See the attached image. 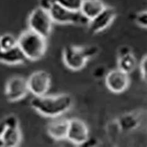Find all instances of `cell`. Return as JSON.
I'll return each mask as SVG.
<instances>
[{
	"mask_svg": "<svg viewBox=\"0 0 147 147\" xmlns=\"http://www.w3.org/2000/svg\"><path fill=\"white\" fill-rule=\"evenodd\" d=\"M73 100L68 94L35 96L30 100V106L41 115L48 117L62 115L71 109Z\"/></svg>",
	"mask_w": 147,
	"mask_h": 147,
	"instance_id": "cell-1",
	"label": "cell"
},
{
	"mask_svg": "<svg viewBox=\"0 0 147 147\" xmlns=\"http://www.w3.org/2000/svg\"><path fill=\"white\" fill-rule=\"evenodd\" d=\"M46 39L43 36L28 29L19 36L18 38V46L27 59L37 61L44 56L47 50Z\"/></svg>",
	"mask_w": 147,
	"mask_h": 147,
	"instance_id": "cell-2",
	"label": "cell"
},
{
	"mask_svg": "<svg viewBox=\"0 0 147 147\" xmlns=\"http://www.w3.org/2000/svg\"><path fill=\"white\" fill-rule=\"evenodd\" d=\"M53 21L48 11L40 7L34 9L28 19L29 29L47 38L52 32Z\"/></svg>",
	"mask_w": 147,
	"mask_h": 147,
	"instance_id": "cell-3",
	"label": "cell"
},
{
	"mask_svg": "<svg viewBox=\"0 0 147 147\" xmlns=\"http://www.w3.org/2000/svg\"><path fill=\"white\" fill-rule=\"evenodd\" d=\"M53 22L60 24H75L86 26L90 20L80 12L66 9L56 3L49 10Z\"/></svg>",
	"mask_w": 147,
	"mask_h": 147,
	"instance_id": "cell-4",
	"label": "cell"
},
{
	"mask_svg": "<svg viewBox=\"0 0 147 147\" xmlns=\"http://www.w3.org/2000/svg\"><path fill=\"white\" fill-rule=\"evenodd\" d=\"M63 60L66 67L73 71L83 69L89 60L83 47L69 45L63 51Z\"/></svg>",
	"mask_w": 147,
	"mask_h": 147,
	"instance_id": "cell-5",
	"label": "cell"
},
{
	"mask_svg": "<svg viewBox=\"0 0 147 147\" xmlns=\"http://www.w3.org/2000/svg\"><path fill=\"white\" fill-rule=\"evenodd\" d=\"M29 92L28 80L22 76H14L6 84L5 96L10 102H16L24 99Z\"/></svg>",
	"mask_w": 147,
	"mask_h": 147,
	"instance_id": "cell-6",
	"label": "cell"
},
{
	"mask_svg": "<svg viewBox=\"0 0 147 147\" xmlns=\"http://www.w3.org/2000/svg\"><path fill=\"white\" fill-rule=\"evenodd\" d=\"M28 83L30 92L35 96H44L50 88L51 76L46 71H37L29 76Z\"/></svg>",
	"mask_w": 147,
	"mask_h": 147,
	"instance_id": "cell-7",
	"label": "cell"
},
{
	"mask_svg": "<svg viewBox=\"0 0 147 147\" xmlns=\"http://www.w3.org/2000/svg\"><path fill=\"white\" fill-rule=\"evenodd\" d=\"M105 83L108 90L114 93H122L129 88L130 78L127 73L117 68L107 73Z\"/></svg>",
	"mask_w": 147,
	"mask_h": 147,
	"instance_id": "cell-8",
	"label": "cell"
},
{
	"mask_svg": "<svg viewBox=\"0 0 147 147\" xmlns=\"http://www.w3.org/2000/svg\"><path fill=\"white\" fill-rule=\"evenodd\" d=\"M88 138V127L84 122L76 118L69 119L67 139L73 144L82 146Z\"/></svg>",
	"mask_w": 147,
	"mask_h": 147,
	"instance_id": "cell-9",
	"label": "cell"
},
{
	"mask_svg": "<svg viewBox=\"0 0 147 147\" xmlns=\"http://www.w3.org/2000/svg\"><path fill=\"white\" fill-rule=\"evenodd\" d=\"M115 16L116 12L113 7L106 6L102 12L89 21V30L94 34L103 31L113 22Z\"/></svg>",
	"mask_w": 147,
	"mask_h": 147,
	"instance_id": "cell-10",
	"label": "cell"
},
{
	"mask_svg": "<svg viewBox=\"0 0 147 147\" xmlns=\"http://www.w3.org/2000/svg\"><path fill=\"white\" fill-rule=\"evenodd\" d=\"M47 125V133L57 141L67 139L69 119L61 116L53 117Z\"/></svg>",
	"mask_w": 147,
	"mask_h": 147,
	"instance_id": "cell-11",
	"label": "cell"
},
{
	"mask_svg": "<svg viewBox=\"0 0 147 147\" xmlns=\"http://www.w3.org/2000/svg\"><path fill=\"white\" fill-rule=\"evenodd\" d=\"M142 114L135 111L125 113L116 119L122 131H130L138 129L142 123Z\"/></svg>",
	"mask_w": 147,
	"mask_h": 147,
	"instance_id": "cell-12",
	"label": "cell"
},
{
	"mask_svg": "<svg viewBox=\"0 0 147 147\" xmlns=\"http://www.w3.org/2000/svg\"><path fill=\"white\" fill-rule=\"evenodd\" d=\"M28 60L18 46L8 50H0V62L7 65L23 63Z\"/></svg>",
	"mask_w": 147,
	"mask_h": 147,
	"instance_id": "cell-13",
	"label": "cell"
},
{
	"mask_svg": "<svg viewBox=\"0 0 147 147\" xmlns=\"http://www.w3.org/2000/svg\"><path fill=\"white\" fill-rule=\"evenodd\" d=\"M106 6L102 0H84L80 11L90 21L102 12Z\"/></svg>",
	"mask_w": 147,
	"mask_h": 147,
	"instance_id": "cell-14",
	"label": "cell"
},
{
	"mask_svg": "<svg viewBox=\"0 0 147 147\" xmlns=\"http://www.w3.org/2000/svg\"><path fill=\"white\" fill-rule=\"evenodd\" d=\"M1 137L5 146L16 147L21 144L22 135L19 128H6Z\"/></svg>",
	"mask_w": 147,
	"mask_h": 147,
	"instance_id": "cell-15",
	"label": "cell"
},
{
	"mask_svg": "<svg viewBox=\"0 0 147 147\" xmlns=\"http://www.w3.org/2000/svg\"><path fill=\"white\" fill-rule=\"evenodd\" d=\"M137 66V59L133 53L118 58V68L129 75L133 72Z\"/></svg>",
	"mask_w": 147,
	"mask_h": 147,
	"instance_id": "cell-16",
	"label": "cell"
},
{
	"mask_svg": "<svg viewBox=\"0 0 147 147\" xmlns=\"http://www.w3.org/2000/svg\"><path fill=\"white\" fill-rule=\"evenodd\" d=\"M18 45V39L12 34H5L0 37L1 50H8Z\"/></svg>",
	"mask_w": 147,
	"mask_h": 147,
	"instance_id": "cell-17",
	"label": "cell"
},
{
	"mask_svg": "<svg viewBox=\"0 0 147 147\" xmlns=\"http://www.w3.org/2000/svg\"><path fill=\"white\" fill-rule=\"evenodd\" d=\"M83 1L84 0H55V2L66 9L78 11L80 10Z\"/></svg>",
	"mask_w": 147,
	"mask_h": 147,
	"instance_id": "cell-18",
	"label": "cell"
},
{
	"mask_svg": "<svg viewBox=\"0 0 147 147\" xmlns=\"http://www.w3.org/2000/svg\"><path fill=\"white\" fill-rule=\"evenodd\" d=\"M107 130L108 132V135H109V137L113 139L117 137L118 134L122 131L121 129H120L116 119H115L113 121L111 122L109 124L107 125Z\"/></svg>",
	"mask_w": 147,
	"mask_h": 147,
	"instance_id": "cell-19",
	"label": "cell"
},
{
	"mask_svg": "<svg viewBox=\"0 0 147 147\" xmlns=\"http://www.w3.org/2000/svg\"><path fill=\"white\" fill-rule=\"evenodd\" d=\"M135 21L138 26L146 29L147 28V11L145 10L138 13L135 16Z\"/></svg>",
	"mask_w": 147,
	"mask_h": 147,
	"instance_id": "cell-20",
	"label": "cell"
},
{
	"mask_svg": "<svg viewBox=\"0 0 147 147\" xmlns=\"http://www.w3.org/2000/svg\"><path fill=\"white\" fill-rule=\"evenodd\" d=\"M3 121L5 123L6 128H19L18 119L14 115H8L3 119Z\"/></svg>",
	"mask_w": 147,
	"mask_h": 147,
	"instance_id": "cell-21",
	"label": "cell"
},
{
	"mask_svg": "<svg viewBox=\"0 0 147 147\" xmlns=\"http://www.w3.org/2000/svg\"><path fill=\"white\" fill-rule=\"evenodd\" d=\"M84 52L88 59L96 56L99 52V48L96 45H89L83 47Z\"/></svg>",
	"mask_w": 147,
	"mask_h": 147,
	"instance_id": "cell-22",
	"label": "cell"
},
{
	"mask_svg": "<svg viewBox=\"0 0 147 147\" xmlns=\"http://www.w3.org/2000/svg\"><path fill=\"white\" fill-rule=\"evenodd\" d=\"M106 69L102 65H99L96 67L92 71V75L96 79L102 78L104 76H106Z\"/></svg>",
	"mask_w": 147,
	"mask_h": 147,
	"instance_id": "cell-23",
	"label": "cell"
},
{
	"mask_svg": "<svg viewBox=\"0 0 147 147\" xmlns=\"http://www.w3.org/2000/svg\"><path fill=\"white\" fill-rule=\"evenodd\" d=\"M140 71L142 78L144 80H146L147 78V56L145 55L140 61Z\"/></svg>",
	"mask_w": 147,
	"mask_h": 147,
	"instance_id": "cell-24",
	"label": "cell"
},
{
	"mask_svg": "<svg viewBox=\"0 0 147 147\" xmlns=\"http://www.w3.org/2000/svg\"><path fill=\"white\" fill-rule=\"evenodd\" d=\"M130 53H132V50H131L130 47L127 45H123L121 46L117 50L118 58L129 55Z\"/></svg>",
	"mask_w": 147,
	"mask_h": 147,
	"instance_id": "cell-25",
	"label": "cell"
},
{
	"mask_svg": "<svg viewBox=\"0 0 147 147\" xmlns=\"http://www.w3.org/2000/svg\"><path fill=\"white\" fill-rule=\"evenodd\" d=\"M55 3V0H39V6L38 7L49 11Z\"/></svg>",
	"mask_w": 147,
	"mask_h": 147,
	"instance_id": "cell-26",
	"label": "cell"
},
{
	"mask_svg": "<svg viewBox=\"0 0 147 147\" xmlns=\"http://www.w3.org/2000/svg\"><path fill=\"white\" fill-rule=\"evenodd\" d=\"M98 145V139L93 137H90L85 141L83 144L82 145V146H86V147H91V146H96Z\"/></svg>",
	"mask_w": 147,
	"mask_h": 147,
	"instance_id": "cell-27",
	"label": "cell"
},
{
	"mask_svg": "<svg viewBox=\"0 0 147 147\" xmlns=\"http://www.w3.org/2000/svg\"><path fill=\"white\" fill-rule=\"evenodd\" d=\"M6 129V126L5 125V123L3 121L0 122V137H1V135L4 133V131Z\"/></svg>",
	"mask_w": 147,
	"mask_h": 147,
	"instance_id": "cell-28",
	"label": "cell"
},
{
	"mask_svg": "<svg viewBox=\"0 0 147 147\" xmlns=\"http://www.w3.org/2000/svg\"><path fill=\"white\" fill-rule=\"evenodd\" d=\"M0 50H1V47H0Z\"/></svg>",
	"mask_w": 147,
	"mask_h": 147,
	"instance_id": "cell-29",
	"label": "cell"
}]
</instances>
